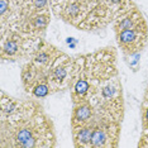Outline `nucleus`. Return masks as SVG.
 <instances>
[{
  "label": "nucleus",
  "mask_w": 148,
  "mask_h": 148,
  "mask_svg": "<svg viewBox=\"0 0 148 148\" xmlns=\"http://www.w3.org/2000/svg\"><path fill=\"white\" fill-rule=\"evenodd\" d=\"M117 57V51L113 47L100 48L76 57L79 72L70 90L72 104H90L96 114L95 122L122 123L123 120L124 98Z\"/></svg>",
  "instance_id": "1"
},
{
  "label": "nucleus",
  "mask_w": 148,
  "mask_h": 148,
  "mask_svg": "<svg viewBox=\"0 0 148 148\" xmlns=\"http://www.w3.org/2000/svg\"><path fill=\"white\" fill-rule=\"evenodd\" d=\"M57 137L51 118L33 98L18 100L1 91L0 147H56Z\"/></svg>",
  "instance_id": "2"
},
{
  "label": "nucleus",
  "mask_w": 148,
  "mask_h": 148,
  "mask_svg": "<svg viewBox=\"0 0 148 148\" xmlns=\"http://www.w3.org/2000/svg\"><path fill=\"white\" fill-rule=\"evenodd\" d=\"M117 43L129 66L137 64L138 57L148 43V25L141 10L130 0L114 17Z\"/></svg>",
  "instance_id": "3"
},
{
  "label": "nucleus",
  "mask_w": 148,
  "mask_h": 148,
  "mask_svg": "<svg viewBox=\"0 0 148 148\" xmlns=\"http://www.w3.org/2000/svg\"><path fill=\"white\" fill-rule=\"evenodd\" d=\"M56 17L86 32L104 29L114 20V13L104 0H51Z\"/></svg>",
  "instance_id": "4"
},
{
  "label": "nucleus",
  "mask_w": 148,
  "mask_h": 148,
  "mask_svg": "<svg viewBox=\"0 0 148 148\" xmlns=\"http://www.w3.org/2000/svg\"><path fill=\"white\" fill-rule=\"evenodd\" d=\"M41 71L44 72L48 84L52 89V92L55 94L68 89L71 90L77 77L79 65L76 57H71L61 51V53L55 58V61L47 68Z\"/></svg>",
  "instance_id": "5"
},
{
  "label": "nucleus",
  "mask_w": 148,
  "mask_h": 148,
  "mask_svg": "<svg viewBox=\"0 0 148 148\" xmlns=\"http://www.w3.org/2000/svg\"><path fill=\"white\" fill-rule=\"evenodd\" d=\"M39 41H36L23 34L17 29L1 28V47H0L1 61L14 62L22 58H28Z\"/></svg>",
  "instance_id": "6"
},
{
  "label": "nucleus",
  "mask_w": 148,
  "mask_h": 148,
  "mask_svg": "<svg viewBox=\"0 0 148 148\" xmlns=\"http://www.w3.org/2000/svg\"><path fill=\"white\" fill-rule=\"evenodd\" d=\"M92 124L94 128H92L90 148L118 147L122 123L101 120V122H95Z\"/></svg>",
  "instance_id": "7"
},
{
  "label": "nucleus",
  "mask_w": 148,
  "mask_h": 148,
  "mask_svg": "<svg viewBox=\"0 0 148 148\" xmlns=\"http://www.w3.org/2000/svg\"><path fill=\"white\" fill-rule=\"evenodd\" d=\"M72 113H71V128L92 124L95 123L96 114L94 108L87 103H79L72 104Z\"/></svg>",
  "instance_id": "8"
},
{
  "label": "nucleus",
  "mask_w": 148,
  "mask_h": 148,
  "mask_svg": "<svg viewBox=\"0 0 148 148\" xmlns=\"http://www.w3.org/2000/svg\"><path fill=\"white\" fill-rule=\"evenodd\" d=\"M94 124H85L72 128L73 146L79 148H90Z\"/></svg>",
  "instance_id": "9"
},
{
  "label": "nucleus",
  "mask_w": 148,
  "mask_h": 148,
  "mask_svg": "<svg viewBox=\"0 0 148 148\" xmlns=\"http://www.w3.org/2000/svg\"><path fill=\"white\" fill-rule=\"evenodd\" d=\"M28 1H30V0H12V3L14 4L15 8H22V6L25 5Z\"/></svg>",
  "instance_id": "10"
}]
</instances>
